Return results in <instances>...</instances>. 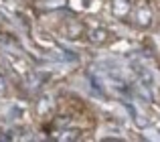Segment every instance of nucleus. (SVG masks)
<instances>
[{
	"label": "nucleus",
	"instance_id": "6",
	"mask_svg": "<svg viewBox=\"0 0 160 142\" xmlns=\"http://www.w3.org/2000/svg\"><path fill=\"white\" fill-rule=\"evenodd\" d=\"M6 94V79H4V75L0 73V95Z\"/></svg>",
	"mask_w": 160,
	"mask_h": 142
},
{
	"label": "nucleus",
	"instance_id": "4",
	"mask_svg": "<svg viewBox=\"0 0 160 142\" xmlns=\"http://www.w3.org/2000/svg\"><path fill=\"white\" fill-rule=\"evenodd\" d=\"M67 0H45V6L47 8H59V6H65Z\"/></svg>",
	"mask_w": 160,
	"mask_h": 142
},
{
	"label": "nucleus",
	"instance_id": "3",
	"mask_svg": "<svg viewBox=\"0 0 160 142\" xmlns=\"http://www.w3.org/2000/svg\"><path fill=\"white\" fill-rule=\"evenodd\" d=\"M108 37V33L103 31V28H95V31H91V41L93 43H103Z\"/></svg>",
	"mask_w": 160,
	"mask_h": 142
},
{
	"label": "nucleus",
	"instance_id": "5",
	"mask_svg": "<svg viewBox=\"0 0 160 142\" xmlns=\"http://www.w3.org/2000/svg\"><path fill=\"white\" fill-rule=\"evenodd\" d=\"M75 138H77L75 130H67V132H63V136H59V140H75Z\"/></svg>",
	"mask_w": 160,
	"mask_h": 142
},
{
	"label": "nucleus",
	"instance_id": "2",
	"mask_svg": "<svg viewBox=\"0 0 160 142\" xmlns=\"http://www.w3.org/2000/svg\"><path fill=\"white\" fill-rule=\"evenodd\" d=\"M128 10H130V0H113V12L118 16L126 14Z\"/></svg>",
	"mask_w": 160,
	"mask_h": 142
},
{
	"label": "nucleus",
	"instance_id": "1",
	"mask_svg": "<svg viewBox=\"0 0 160 142\" xmlns=\"http://www.w3.org/2000/svg\"><path fill=\"white\" fill-rule=\"evenodd\" d=\"M136 20L140 27H150L152 24V10H150L146 4H142V6H138L136 10Z\"/></svg>",
	"mask_w": 160,
	"mask_h": 142
}]
</instances>
